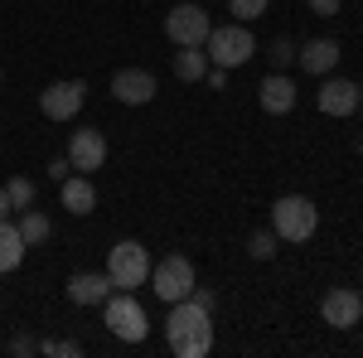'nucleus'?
<instances>
[{
    "instance_id": "nucleus-1",
    "label": "nucleus",
    "mask_w": 363,
    "mask_h": 358,
    "mask_svg": "<svg viewBox=\"0 0 363 358\" xmlns=\"http://www.w3.org/2000/svg\"><path fill=\"white\" fill-rule=\"evenodd\" d=\"M165 344L174 358H203L213 349V315L194 301H174L165 320Z\"/></svg>"
},
{
    "instance_id": "nucleus-2",
    "label": "nucleus",
    "mask_w": 363,
    "mask_h": 358,
    "mask_svg": "<svg viewBox=\"0 0 363 358\" xmlns=\"http://www.w3.org/2000/svg\"><path fill=\"white\" fill-rule=\"evenodd\" d=\"M320 228V208L310 203L306 194H281L272 203V233L281 242H310Z\"/></svg>"
},
{
    "instance_id": "nucleus-3",
    "label": "nucleus",
    "mask_w": 363,
    "mask_h": 358,
    "mask_svg": "<svg viewBox=\"0 0 363 358\" xmlns=\"http://www.w3.org/2000/svg\"><path fill=\"white\" fill-rule=\"evenodd\" d=\"M203 54H208V63L213 68H242V63H252V54H257V39H252V29L238 20V25H213L208 29V39H203Z\"/></svg>"
},
{
    "instance_id": "nucleus-4",
    "label": "nucleus",
    "mask_w": 363,
    "mask_h": 358,
    "mask_svg": "<svg viewBox=\"0 0 363 358\" xmlns=\"http://www.w3.org/2000/svg\"><path fill=\"white\" fill-rule=\"evenodd\" d=\"M150 291H155V301H189V291H194V262L184 257V252H169V257H160L155 267H150V281H145Z\"/></svg>"
},
{
    "instance_id": "nucleus-5",
    "label": "nucleus",
    "mask_w": 363,
    "mask_h": 358,
    "mask_svg": "<svg viewBox=\"0 0 363 358\" xmlns=\"http://www.w3.org/2000/svg\"><path fill=\"white\" fill-rule=\"evenodd\" d=\"M102 310H107V330H112L121 344H140V339L150 334V315H145V305H140L131 291H112V296L102 301Z\"/></svg>"
},
{
    "instance_id": "nucleus-6",
    "label": "nucleus",
    "mask_w": 363,
    "mask_h": 358,
    "mask_svg": "<svg viewBox=\"0 0 363 358\" xmlns=\"http://www.w3.org/2000/svg\"><path fill=\"white\" fill-rule=\"evenodd\" d=\"M107 276H112L116 291H140V286L150 281V252L140 247L136 237L116 242V247L107 252Z\"/></svg>"
},
{
    "instance_id": "nucleus-7",
    "label": "nucleus",
    "mask_w": 363,
    "mask_h": 358,
    "mask_svg": "<svg viewBox=\"0 0 363 358\" xmlns=\"http://www.w3.org/2000/svg\"><path fill=\"white\" fill-rule=\"evenodd\" d=\"M208 29H213V20H208V10L194 5V0L174 5V10L165 15V39L174 44V49H184V44H203Z\"/></svg>"
},
{
    "instance_id": "nucleus-8",
    "label": "nucleus",
    "mask_w": 363,
    "mask_h": 358,
    "mask_svg": "<svg viewBox=\"0 0 363 358\" xmlns=\"http://www.w3.org/2000/svg\"><path fill=\"white\" fill-rule=\"evenodd\" d=\"M87 102V83L83 78H63V83H49L39 92V111L49 116V121H73Z\"/></svg>"
},
{
    "instance_id": "nucleus-9",
    "label": "nucleus",
    "mask_w": 363,
    "mask_h": 358,
    "mask_svg": "<svg viewBox=\"0 0 363 358\" xmlns=\"http://www.w3.org/2000/svg\"><path fill=\"white\" fill-rule=\"evenodd\" d=\"M68 165L78 169V174L102 169L107 165V136H102L97 126H78V131L68 136Z\"/></svg>"
},
{
    "instance_id": "nucleus-10",
    "label": "nucleus",
    "mask_w": 363,
    "mask_h": 358,
    "mask_svg": "<svg viewBox=\"0 0 363 358\" xmlns=\"http://www.w3.org/2000/svg\"><path fill=\"white\" fill-rule=\"evenodd\" d=\"M320 315H325V325H335V330H354L363 320V291L359 286H335V291H325Z\"/></svg>"
},
{
    "instance_id": "nucleus-11",
    "label": "nucleus",
    "mask_w": 363,
    "mask_h": 358,
    "mask_svg": "<svg viewBox=\"0 0 363 358\" xmlns=\"http://www.w3.org/2000/svg\"><path fill=\"white\" fill-rule=\"evenodd\" d=\"M155 73H145V68H116L112 73V97L121 107H145V102H155Z\"/></svg>"
},
{
    "instance_id": "nucleus-12",
    "label": "nucleus",
    "mask_w": 363,
    "mask_h": 358,
    "mask_svg": "<svg viewBox=\"0 0 363 358\" xmlns=\"http://www.w3.org/2000/svg\"><path fill=\"white\" fill-rule=\"evenodd\" d=\"M315 102H320L325 116H354L363 107V87L349 83V78H325L320 92H315Z\"/></svg>"
},
{
    "instance_id": "nucleus-13",
    "label": "nucleus",
    "mask_w": 363,
    "mask_h": 358,
    "mask_svg": "<svg viewBox=\"0 0 363 358\" xmlns=\"http://www.w3.org/2000/svg\"><path fill=\"white\" fill-rule=\"evenodd\" d=\"M296 63L306 68L310 78H330V73H335V63H339V44L330 39V34H320V39H310V44L296 49Z\"/></svg>"
},
{
    "instance_id": "nucleus-14",
    "label": "nucleus",
    "mask_w": 363,
    "mask_h": 358,
    "mask_svg": "<svg viewBox=\"0 0 363 358\" xmlns=\"http://www.w3.org/2000/svg\"><path fill=\"white\" fill-rule=\"evenodd\" d=\"M257 102L267 116H286V111L296 107V83L286 78V73H267L262 83H257Z\"/></svg>"
},
{
    "instance_id": "nucleus-15",
    "label": "nucleus",
    "mask_w": 363,
    "mask_h": 358,
    "mask_svg": "<svg viewBox=\"0 0 363 358\" xmlns=\"http://www.w3.org/2000/svg\"><path fill=\"white\" fill-rule=\"evenodd\" d=\"M112 276L107 272H78L73 281H68V301L73 305H102L107 296H112Z\"/></svg>"
},
{
    "instance_id": "nucleus-16",
    "label": "nucleus",
    "mask_w": 363,
    "mask_h": 358,
    "mask_svg": "<svg viewBox=\"0 0 363 358\" xmlns=\"http://www.w3.org/2000/svg\"><path fill=\"white\" fill-rule=\"evenodd\" d=\"M58 194H63V208H68V213H78V218L97 208V189H92V179H87V174H68V179L58 184Z\"/></svg>"
},
{
    "instance_id": "nucleus-17",
    "label": "nucleus",
    "mask_w": 363,
    "mask_h": 358,
    "mask_svg": "<svg viewBox=\"0 0 363 358\" xmlns=\"http://www.w3.org/2000/svg\"><path fill=\"white\" fill-rule=\"evenodd\" d=\"M208 68H213V63L203 54V44H184V49L174 54V78H179V83H203Z\"/></svg>"
},
{
    "instance_id": "nucleus-18",
    "label": "nucleus",
    "mask_w": 363,
    "mask_h": 358,
    "mask_svg": "<svg viewBox=\"0 0 363 358\" xmlns=\"http://www.w3.org/2000/svg\"><path fill=\"white\" fill-rule=\"evenodd\" d=\"M25 262V237H20V223L0 218V272H15Z\"/></svg>"
},
{
    "instance_id": "nucleus-19",
    "label": "nucleus",
    "mask_w": 363,
    "mask_h": 358,
    "mask_svg": "<svg viewBox=\"0 0 363 358\" xmlns=\"http://www.w3.org/2000/svg\"><path fill=\"white\" fill-rule=\"evenodd\" d=\"M20 237H25V247L49 242V237H54V218L39 213V208H25V213H20Z\"/></svg>"
},
{
    "instance_id": "nucleus-20",
    "label": "nucleus",
    "mask_w": 363,
    "mask_h": 358,
    "mask_svg": "<svg viewBox=\"0 0 363 358\" xmlns=\"http://www.w3.org/2000/svg\"><path fill=\"white\" fill-rule=\"evenodd\" d=\"M5 194H10V208H15V213L34 208V179H29V174H15V179H5Z\"/></svg>"
},
{
    "instance_id": "nucleus-21",
    "label": "nucleus",
    "mask_w": 363,
    "mask_h": 358,
    "mask_svg": "<svg viewBox=\"0 0 363 358\" xmlns=\"http://www.w3.org/2000/svg\"><path fill=\"white\" fill-rule=\"evenodd\" d=\"M277 233H272V228H257V233H252L247 237V257L252 262H272V257H277Z\"/></svg>"
},
{
    "instance_id": "nucleus-22",
    "label": "nucleus",
    "mask_w": 363,
    "mask_h": 358,
    "mask_svg": "<svg viewBox=\"0 0 363 358\" xmlns=\"http://www.w3.org/2000/svg\"><path fill=\"white\" fill-rule=\"evenodd\" d=\"M267 5H272V0H228V10H233V15H238L242 25L262 20V15H267Z\"/></svg>"
},
{
    "instance_id": "nucleus-23",
    "label": "nucleus",
    "mask_w": 363,
    "mask_h": 358,
    "mask_svg": "<svg viewBox=\"0 0 363 358\" xmlns=\"http://www.w3.org/2000/svg\"><path fill=\"white\" fill-rule=\"evenodd\" d=\"M39 354H54V358H78L83 344L78 339H39Z\"/></svg>"
},
{
    "instance_id": "nucleus-24",
    "label": "nucleus",
    "mask_w": 363,
    "mask_h": 358,
    "mask_svg": "<svg viewBox=\"0 0 363 358\" xmlns=\"http://www.w3.org/2000/svg\"><path fill=\"white\" fill-rule=\"evenodd\" d=\"M5 349H10L15 358H34V354H39V339H34V334H15Z\"/></svg>"
},
{
    "instance_id": "nucleus-25",
    "label": "nucleus",
    "mask_w": 363,
    "mask_h": 358,
    "mask_svg": "<svg viewBox=\"0 0 363 358\" xmlns=\"http://www.w3.org/2000/svg\"><path fill=\"white\" fill-rule=\"evenodd\" d=\"M286 63H296V44L281 34L277 44H272V68H286Z\"/></svg>"
},
{
    "instance_id": "nucleus-26",
    "label": "nucleus",
    "mask_w": 363,
    "mask_h": 358,
    "mask_svg": "<svg viewBox=\"0 0 363 358\" xmlns=\"http://www.w3.org/2000/svg\"><path fill=\"white\" fill-rule=\"evenodd\" d=\"M68 174H73V165H68V155H58V160H49V179H54V184H63Z\"/></svg>"
},
{
    "instance_id": "nucleus-27",
    "label": "nucleus",
    "mask_w": 363,
    "mask_h": 358,
    "mask_svg": "<svg viewBox=\"0 0 363 358\" xmlns=\"http://www.w3.org/2000/svg\"><path fill=\"white\" fill-rule=\"evenodd\" d=\"M306 5H310V15H325V20H330V15H339L344 0H306Z\"/></svg>"
},
{
    "instance_id": "nucleus-28",
    "label": "nucleus",
    "mask_w": 363,
    "mask_h": 358,
    "mask_svg": "<svg viewBox=\"0 0 363 358\" xmlns=\"http://www.w3.org/2000/svg\"><path fill=\"white\" fill-rule=\"evenodd\" d=\"M15 208H10V194H5V184H0V218H10Z\"/></svg>"
},
{
    "instance_id": "nucleus-29",
    "label": "nucleus",
    "mask_w": 363,
    "mask_h": 358,
    "mask_svg": "<svg viewBox=\"0 0 363 358\" xmlns=\"http://www.w3.org/2000/svg\"><path fill=\"white\" fill-rule=\"evenodd\" d=\"M359 291H363V276H359Z\"/></svg>"
},
{
    "instance_id": "nucleus-30",
    "label": "nucleus",
    "mask_w": 363,
    "mask_h": 358,
    "mask_svg": "<svg viewBox=\"0 0 363 358\" xmlns=\"http://www.w3.org/2000/svg\"><path fill=\"white\" fill-rule=\"evenodd\" d=\"M0 83H5V73H0Z\"/></svg>"
},
{
    "instance_id": "nucleus-31",
    "label": "nucleus",
    "mask_w": 363,
    "mask_h": 358,
    "mask_svg": "<svg viewBox=\"0 0 363 358\" xmlns=\"http://www.w3.org/2000/svg\"><path fill=\"white\" fill-rule=\"evenodd\" d=\"M359 87H363V83H359Z\"/></svg>"
}]
</instances>
